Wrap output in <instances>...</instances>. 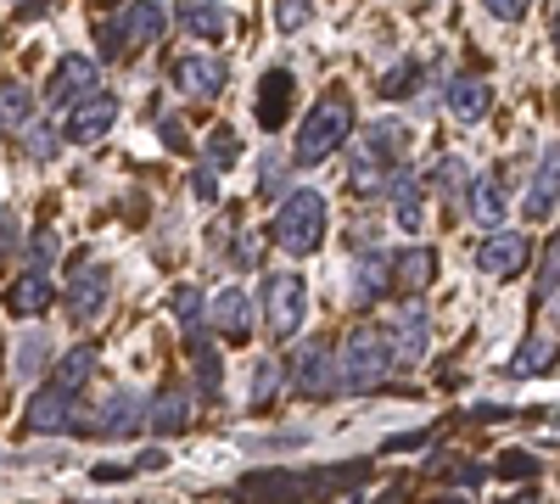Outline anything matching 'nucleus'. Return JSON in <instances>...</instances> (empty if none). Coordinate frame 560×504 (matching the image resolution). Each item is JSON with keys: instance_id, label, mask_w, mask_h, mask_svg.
<instances>
[{"instance_id": "nucleus-1", "label": "nucleus", "mask_w": 560, "mask_h": 504, "mask_svg": "<svg viewBox=\"0 0 560 504\" xmlns=\"http://www.w3.org/2000/svg\"><path fill=\"white\" fill-rule=\"evenodd\" d=\"M337 359H342V371H337L342 392H370L393 376V348H387V331H376V326H359Z\"/></svg>"}, {"instance_id": "nucleus-2", "label": "nucleus", "mask_w": 560, "mask_h": 504, "mask_svg": "<svg viewBox=\"0 0 560 504\" xmlns=\"http://www.w3.org/2000/svg\"><path fill=\"white\" fill-rule=\"evenodd\" d=\"M348 129H353L348 96H325V102L303 118V129H298V163H325V157L348 141Z\"/></svg>"}, {"instance_id": "nucleus-3", "label": "nucleus", "mask_w": 560, "mask_h": 504, "mask_svg": "<svg viewBox=\"0 0 560 504\" xmlns=\"http://www.w3.org/2000/svg\"><path fill=\"white\" fill-rule=\"evenodd\" d=\"M325 197L319 191H292L287 202H280L275 213V242L287 247V253H314L325 242Z\"/></svg>"}, {"instance_id": "nucleus-4", "label": "nucleus", "mask_w": 560, "mask_h": 504, "mask_svg": "<svg viewBox=\"0 0 560 504\" xmlns=\"http://www.w3.org/2000/svg\"><path fill=\"white\" fill-rule=\"evenodd\" d=\"M303 314H308V286L298 281V274H269V286H264L269 337H298L303 331Z\"/></svg>"}, {"instance_id": "nucleus-5", "label": "nucleus", "mask_w": 560, "mask_h": 504, "mask_svg": "<svg viewBox=\"0 0 560 504\" xmlns=\"http://www.w3.org/2000/svg\"><path fill=\"white\" fill-rule=\"evenodd\" d=\"M96 84H102V62L62 57L57 73H51V90H45V102H51V107H79V102L96 96Z\"/></svg>"}, {"instance_id": "nucleus-6", "label": "nucleus", "mask_w": 560, "mask_h": 504, "mask_svg": "<svg viewBox=\"0 0 560 504\" xmlns=\"http://www.w3.org/2000/svg\"><path fill=\"white\" fill-rule=\"evenodd\" d=\"M107 297H113V269L84 258V263L73 269V286H68V314L84 326V319H96V314L107 308Z\"/></svg>"}, {"instance_id": "nucleus-7", "label": "nucleus", "mask_w": 560, "mask_h": 504, "mask_svg": "<svg viewBox=\"0 0 560 504\" xmlns=\"http://www.w3.org/2000/svg\"><path fill=\"white\" fill-rule=\"evenodd\" d=\"M90 426H96L102 437H135L140 426H147V398L118 387L113 398H102V409L90 415Z\"/></svg>"}, {"instance_id": "nucleus-8", "label": "nucleus", "mask_w": 560, "mask_h": 504, "mask_svg": "<svg viewBox=\"0 0 560 504\" xmlns=\"http://www.w3.org/2000/svg\"><path fill=\"white\" fill-rule=\"evenodd\" d=\"M303 493H308V482L298 471H253L236 482V499H258V504H292Z\"/></svg>"}, {"instance_id": "nucleus-9", "label": "nucleus", "mask_w": 560, "mask_h": 504, "mask_svg": "<svg viewBox=\"0 0 560 504\" xmlns=\"http://www.w3.org/2000/svg\"><path fill=\"white\" fill-rule=\"evenodd\" d=\"M427 337H432V319H427V308H398V319H393V337H387V348H393V364H415L420 353H427Z\"/></svg>"}, {"instance_id": "nucleus-10", "label": "nucleus", "mask_w": 560, "mask_h": 504, "mask_svg": "<svg viewBox=\"0 0 560 504\" xmlns=\"http://www.w3.org/2000/svg\"><path fill=\"white\" fill-rule=\"evenodd\" d=\"M113 28H118L124 45H152L168 28V7H163V0H135V7H124V17Z\"/></svg>"}, {"instance_id": "nucleus-11", "label": "nucleus", "mask_w": 560, "mask_h": 504, "mask_svg": "<svg viewBox=\"0 0 560 504\" xmlns=\"http://www.w3.org/2000/svg\"><path fill=\"white\" fill-rule=\"evenodd\" d=\"M118 124V96H107V90H96V96H90V102H79L73 107V124H68V134H73V141H102V134Z\"/></svg>"}, {"instance_id": "nucleus-12", "label": "nucleus", "mask_w": 560, "mask_h": 504, "mask_svg": "<svg viewBox=\"0 0 560 504\" xmlns=\"http://www.w3.org/2000/svg\"><path fill=\"white\" fill-rule=\"evenodd\" d=\"M224 79L230 73H224L219 57H179L174 62V84L185 90V96H202L208 102V96H219V90H224Z\"/></svg>"}, {"instance_id": "nucleus-13", "label": "nucleus", "mask_w": 560, "mask_h": 504, "mask_svg": "<svg viewBox=\"0 0 560 504\" xmlns=\"http://www.w3.org/2000/svg\"><path fill=\"white\" fill-rule=\"evenodd\" d=\"M292 73L287 68H269L264 73V84H258V124L264 129H280V124H287L292 118Z\"/></svg>"}, {"instance_id": "nucleus-14", "label": "nucleus", "mask_w": 560, "mask_h": 504, "mask_svg": "<svg viewBox=\"0 0 560 504\" xmlns=\"http://www.w3.org/2000/svg\"><path fill=\"white\" fill-rule=\"evenodd\" d=\"M68 426H73V392L51 382L28 403V432H68Z\"/></svg>"}, {"instance_id": "nucleus-15", "label": "nucleus", "mask_w": 560, "mask_h": 504, "mask_svg": "<svg viewBox=\"0 0 560 504\" xmlns=\"http://www.w3.org/2000/svg\"><path fill=\"white\" fill-rule=\"evenodd\" d=\"M448 113L454 118H465V124H477L482 113H488V102H493V84H482L477 73H459V79H448Z\"/></svg>"}, {"instance_id": "nucleus-16", "label": "nucleus", "mask_w": 560, "mask_h": 504, "mask_svg": "<svg viewBox=\"0 0 560 504\" xmlns=\"http://www.w3.org/2000/svg\"><path fill=\"white\" fill-rule=\"evenodd\" d=\"M213 331L230 337V342H242V337L253 331V303H247V292L224 286V292L213 297Z\"/></svg>"}, {"instance_id": "nucleus-17", "label": "nucleus", "mask_w": 560, "mask_h": 504, "mask_svg": "<svg viewBox=\"0 0 560 504\" xmlns=\"http://www.w3.org/2000/svg\"><path fill=\"white\" fill-rule=\"evenodd\" d=\"M522 263H527V242L522 236H488L477 247V269L482 274H499V281H504V274H516Z\"/></svg>"}, {"instance_id": "nucleus-18", "label": "nucleus", "mask_w": 560, "mask_h": 504, "mask_svg": "<svg viewBox=\"0 0 560 504\" xmlns=\"http://www.w3.org/2000/svg\"><path fill=\"white\" fill-rule=\"evenodd\" d=\"M331 348H325V342H308L303 353H298V387L303 392H314V398H325V392H331L337 387V376H331Z\"/></svg>"}, {"instance_id": "nucleus-19", "label": "nucleus", "mask_w": 560, "mask_h": 504, "mask_svg": "<svg viewBox=\"0 0 560 504\" xmlns=\"http://www.w3.org/2000/svg\"><path fill=\"white\" fill-rule=\"evenodd\" d=\"M387 281H393V258L376 253V247H364V253H359V269H353V292H359V303H376V297L387 292Z\"/></svg>"}, {"instance_id": "nucleus-20", "label": "nucleus", "mask_w": 560, "mask_h": 504, "mask_svg": "<svg viewBox=\"0 0 560 504\" xmlns=\"http://www.w3.org/2000/svg\"><path fill=\"white\" fill-rule=\"evenodd\" d=\"M387 197H393V213H398L404 231H420V224H427V213H420V186H415V174H409L404 163H398L393 179H387Z\"/></svg>"}, {"instance_id": "nucleus-21", "label": "nucleus", "mask_w": 560, "mask_h": 504, "mask_svg": "<svg viewBox=\"0 0 560 504\" xmlns=\"http://www.w3.org/2000/svg\"><path fill=\"white\" fill-rule=\"evenodd\" d=\"M364 152L376 157V163H393V168H398V163L409 157V129H404V124H387V118L370 124V129H364Z\"/></svg>"}, {"instance_id": "nucleus-22", "label": "nucleus", "mask_w": 560, "mask_h": 504, "mask_svg": "<svg viewBox=\"0 0 560 504\" xmlns=\"http://www.w3.org/2000/svg\"><path fill=\"white\" fill-rule=\"evenodd\" d=\"M147 426H152L158 437L185 432V426H191V398H185V392H163V398H152V403H147Z\"/></svg>"}, {"instance_id": "nucleus-23", "label": "nucleus", "mask_w": 560, "mask_h": 504, "mask_svg": "<svg viewBox=\"0 0 560 504\" xmlns=\"http://www.w3.org/2000/svg\"><path fill=\"white\" fill-rule=\"evenodd\" d=\"M432 274H438V258H432L427 247H404V253L393 258V281H398L404 292H427Z\"/></svg>"}, {"instance_id": "nucleus-24", "label": "nucleus", "mask_w": 560, "mask_h": 504, "mask_svg": "<svg viewBox=\"0 0 560 504\" xmlns=\"http://www.w3.org/2000/svg\"><path fill=\"white\" fill-rule=\"evenodd\" d=\"M179 23L191 28L197 39H224L230 34V12L219 7V0H191V7L179 12Z\"/></svg>"}, {"instance_id": "nucleus-25", "label": "nucleus", "mask_w": 560, "mask_h": 504, "mask_svg": "<svg viewBox=\"0 0 560 504\" xmlns=\"http://www.w3.org/2000/svg\"><path fill=\"white\" fill-rule=\"evenodd\" d=\"M471 219L482 224V231H493V224L504 219V186H499V174H482L477 186H471Z\"/></svg>"}, {"instance_id": "nucleus-26", "label": "nucleus", "mask_w": 560, "mask_h": 504, "mask_svg": "<svg viewBox=\"0 0 560 504\" xmlns=\"http://www.w3.org/2000/svg\"><path fill=\"white\" fill-rule=\"evenodd\" d=\"M34 118V90L28 84H0V134H18Z\"/></svg>"}, {"instance_id": "nucleus-27", "label": "nucleus", "mask_w": 560, "mask_h": 504, "mask_svg": "<svg viewBox=\"0 0 560 504\" xmlns=\"http://www.w3.org/2000/svg\"><path fill=\"white\" fill-rule=\"evenodd\" d=\"M45 303H51V281H45V274H23V281L7 292V308H12V314H23V319L45 314Z\"/></svg>"}, {"instance_id": "nucleus-28", "label": "nucleus", "mask_w": 560, "mask_h": 504, "mask_svg": "<svg viewBox=\"0 0 560 504\" xmlns=\"http://www.w3.org/2000/svg\"><path fill=\"white\" fill-rule=\"evenodd\" d=\"M90 371H96V348H68L62 359H57V387H68V392H79L84 382H90Z\"/></svg>"}, {"instance_id": "nucleus-29", "label": "nucleus", "mask_w": 560, "mask_h": 504, "mask_svg": "<svg viewBox=\"0 0 560 504\" xmlns=\"http://www.w3.org/2000/svg\"><path fill=\"white\" fill-rule=\"evenodd\" d=\"M555 163H560V157H555V146H549V152H544V174L533 179V191H527V219H549V213H555Z\"/></svg>"}, {"instance_id": "nucleus-30", "label": "nucleus", "mask_w": 560, "mask_h": 504, "mask_svg": "<svg viewBox=\"0 0 560 504\" xmlns=\"http://www.w3.org/2000/svg\"><path fill=\"white\" fill-rule=\"evenodd\" d=\"M348 186H353L359 197H376V191H382V163L370 157L364 146H359V152H353V163H348Z\"/></svg>"}, {"instance_id": "nucleus-31", "label": "nucleus", "mask_w": 560, "mask_h": 504, "mask_svg": "<svg viewBox=\"0 0 560 504\" xmlns=\"http://www.w3.org/2000/svg\"><path fill=\"white\" fill-rule=\"evenodd\" d=\"M45 359H51V337H45V331H23V342H18V376H23V382L39 376Z\"/></svg>"}, {"instance_id": "nucleus-32", "label": "nucleus", "mask_w": 560, "mask_h": 504, "mask_svg": "<svg viewBox=\"0 0 560 504\" xmlns=\"http://www.w3.org/2000/svg\"><path fill=\"white\" fill-rule=\"evenodd\" d=\"M57 253H62L57 231H51V224H39V231H34V242H28V274H51Z\"/></svg>"}, {"instance_id": "nucleus-33", "label": "nucleus", "mask_w": 560, "mask_h": 504, "mask_svg": "<svg viewBox=\"0 0 560 504\" xmlns=\"http://www.w3.org/2000/svg\"><path fill=\"white\" fill-rule=\"evenodd\" d=\"M364 460H353V466H325V471H308L303 482H308V493H337V482H364Z\"/></svg>"}, {"instance_id": "nucleus-34", "label": "nucleus", "mask_w": 560, "mask_h": 504, "mask_svg": "<svg viewBox=\"0 0 560 504\" xmlns=\"http://www.w3.org/2000/svg\"><path fill=\"white\" fill-rule=\"evenodd\" d=\"M432 186H438L443 197H459V191H465V157L443 152V157L432 163Z\"/></svg>"}, {"instance_id": "nucleus-35", "label": "nucleus", "mask_w": 560, "mask_h": 504, "mask_svg": "<svg viewBox=\"0 0 560 504\" xmlns=\"http://www.w3.org/2000/svg\"><path fill=\"white\" fill-rule=\"evenodd\" d=\"M236 157H242V141H236V129H230V124H219V129H213V141H208V168L219 174V168H230Z\"/></svg>"}, {"instance_id": "nucleus-36", "label": "nucleus", "mask_w": 560, "mask_h": 504, "mask_svg": "<svg viewBox=\"0 0 560 504\" xmlns=\"http://www.w3.org/2000/svg\"><path fill=\"white\" fill-rule=\"evenodd\" d=\"M314 17V0H275V28L280 34H298Z\"/></svg>"}, {"instance_id": "nucleus-37", "label": "nucleus", "mask_w": 560, "mask_h": 504, "mask_svg": "<svg viewBox=\"0 0 560 504\" xmlns=\"http://www.w3.org/2000/svg\"><path fill=\"white\" fill-rule=\"evenodd\" d=\"M174 319L197 337V319H202V292L197 286H174Z\"/></svg>"}, {"instance_id": "nucleus-38", "label": "nucleus", "mask_w": 560, "mask_h": 504, "mask_svg": "<svg viewBox=\"0 0 560 504\" xmlns=\"http://www.w3.org/2000/svg\"><path fill=\"white\" fill-rule=\"evenodd\" d=\"M516 376H533V371H549V337H527L522 342V359L510 364Z\"/></svg>"}, {"instance_id": "nucleus-39", "label": "nucleus", "mask_w": 560, "mask_h": 504, "mask_svg": "<svg viewBox=\"0 0 560 504\" xmlns=\"http://www.w3.org/2000/svg\"><path fill=\"white\" fill-rule=\"evenodd\" d=\"M258 191H264V197L287 191V168H280V152H264V163H258Z\"/></svg>"}, {"instance_id": "nucleus-40", "label": "nucleus", "mask_w": 560, "mask_h": 504, "mask_svg": "<svg viewBox=\"0 0 560 504\" xmlns=\"http://www.w3.org/2000/svg\"><path fill=\"white\" fill-rule=\"evenodd\" d=\"M275 392H280V364H275V359H258V371H253V398L269 403Z\"/></svg>"}, {"instance_id": "nucleus-41", "label": "nucleus", "mask_w": 560, "mask_h": 504, "mask_svg": "<svg viewBox=\"0 0 560 504\" xmlns=\"http://www.w3.org/2000/svg\"><path fill=\"white\" fill-rule=\"evenodd\" d=\"M57 152H62V134H51V124H45V129H28V157L51 163Z\"/></svg>"}, {"instance_id": "nucleus-42", "label": "nucleus", "mask_w": 560, "mask_h": 504, "mask_svg": "<svg viewBox=\"0 0 560 504\" xmlns=\"http://www.w3.org/2000/svg\"><path fill=\"white\" fill-rule=\"evenodd\" d=\"M415 73H420L415 62H404V68H393V73L382 79V96H387V102H398V96H409V90H415Z\"/></svg>"}, {"instance_id": "nucleus-43", "label": "nucleus", "mask_w": 560, "mask_h": 504, "mask_svg": "<svg viewBox=\"0 0 560 504\" xmlns=\"http://www.w3.org/2000/svg\"><path fill=\"white\" fill-rule=\"evenodd\" d=\"M197 387H202L208 398H219V359L202 353V348H197Z\"/></svg>"}, {"instance_id": "nucleus-44", "label": "nucleus", "mask_w": 560, "mask_h": 504, "mask_svg": "<svg viewBox=\"0 0 560 504\" xmlns=\"http://www.w3.org/2000/svg\"><path fill=\"white\" fill-rule=\"evenodd\" d=\"M533 471H538L533 454H504V460H499V477H533Z\"/></svg>"}, {"instance_id": "nucleus-45", "label": "nucleus", "mask_w": 560, "mask_h": 504, "mask_svg": "<svg viewBox=\"0 0 560 504\" xmlns=\"http://www.w3.org/2000/svg\"><path fill=\"white\" fill-rule=\"evenodd\" d=\"M488 12H493L499 23H522V17H527V0H488Z\"/></svg>"}, {"instance_id": "nucleus-46", "label": "nucleus", "mask_w": 560, "mask_h": 504, "mask_svg": "<svg viewBox=\"0 0 560 504\" xmlns=\"http://www.w3.org/2000/svg\"><path fill=\"white\" fill-rule=\"evenodd\" d=\"M197 197H202V202H213V197H219V174H213L208 163L197 168Z\"/></svg>"}, {"instance_id": "nucleus-47", "label": "nucleus", "mask_w": 560, "mask_h": 504, "mask_svg": "<svg viewBox=\"0 0 560 504\" xmlns=\"http://www.w3.org/2000/svg\"><path fill=\"white\" fill-rule=\"evenodd\" d=\"M538 297H544V303L555 297V247L544 253V274H538Z\"/></svg>"}, {"instance_id": "nucleus-48", "label": "nucleus", "mask_w": 560, "mask_h": 504, "mask_svg": "<svg viewBox=\"0 0 560 504\" xmlns=\"http://www.w3.org/2000/svg\"><path fill=\"white\" fill-rule=\"evenodd\" d=\"M18 247V224H12V213H0V258H7Z\"/></svg>"}, {"instance_id": "nucleus-49", "label": "nucleus", "mask_w": 560, "mask_h": 504, "mask_svg": "<svg viewBox=\"0 0 560 504\" xmlns=\"http://www.w3.org/2000/svg\"><path fill=\"white\" fill-rule=\"evenodd\" d=\"M118 51H124V39H118V28L107 23V28H102V57H118Z\"/></svg>"}, {"instance_id": "nucleus-50", "label": "nucleus", "mask_w": 560, "mask_h": 504, "mask_svg": "<svg viewBox=\"0 0 560 504\" xmlns=\"http://www.w3.org/2000/svg\"><path fill=\"white\" fill-rule=\"evenodd\" d=\"M158 129H163V141H168V146H185V134H179V118H163Z\"/></svg>"}, {"instance_id": "nucleus-51", "label": "nucleus", "mask_w": 560, "mask_h": 504, "mask_svg": "<svg viewBox=\"0 0 560 504\" xmlns=\"http://www.w3.org/2000/svg\"><path fill=\"white\" fill-rule=\"evenodd\" d=\"M438 504H459V499H438Z\"/></svg>"}]
</instances>
